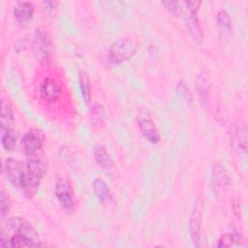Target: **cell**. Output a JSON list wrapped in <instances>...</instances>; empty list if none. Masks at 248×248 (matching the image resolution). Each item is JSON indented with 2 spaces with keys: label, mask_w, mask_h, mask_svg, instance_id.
Listing matches in <instances>:
<instances>
[{
  "label": "cell",
  "mask_w": 248,
  "mask_h": 248,
  "mask_svg": "<svg viewBox=\"0 0 248 248\" xmlns=\"http://www.w3.org/2000/svg\"><path fill=\"white\" fill-rule=\"evenodd\" d=\"M45 142V134L38 128L29 130L21 139V150L26 157L35 155L42 151Z\"/></svg>",
  "instance_id": "cell-9"
},
{
  "label": "cell",
  "mask_w": 248,
  "mask_h": 248,
  "mask_svg": "<svg viewBox=\"0 0 248 248\" xmlns=\"http://www.w3.org/2000/svg\"><path fill=\"white\" fill-rule=\"evenodd\" d=\"M231 141L233 148L246 153L247 150V127L245 123L236 125L231 133Z\"/></svg>",
  "instance_id": "cell-16"
},
{
  "label": "cell",
  "mask_w": 248,
  "mask_h": 248,
  "mask_svg": "<svg viewBox=\"0 0 248 248\" xmlns=\"http://www.w3.org/2000/svg\"><path fill=\"white\" fill-rule=\"evenodd\" d=\"M58 4L57 1H46L43 2V8L47 14H52L57 9Z\"/></svg>",
  "instance_id": "cell-27"
},
{
  "label": "cell",
  "mask_w": 248,
  "mask_h": 248,
  "mask_svg": "<svg viewBox=\"0 0 248 248\" xmlns=\"http://www.w3.org/2000/svg\"><path fill=\"white\" fill-rule=\"evenodd\" d=\"M202 203L199 198L194 204L193 211L189 219V234L193 243L197 246H201L202 238Z\"/></svg>",
  "instance_id": "cell-10"
},
{
  "label": "cell",
  "mask_w": 248,
  "mask_h": 248,
  "mask_svg": "<svg viewBox=\"0 0 248 248\" xmlns=\"http://www.w3.org/2000/svg\"><path fill=\"white\" fill-rule=\"evenodd\" d=\"M92 188L96 198L99 200L100 202L108 203L112 202L113 200L112 193L104 180L100 178H96L92 183Z\"/></svg>",
  "instance_id": "cell-18"
},
{
  "label": "cell",
  "mask_w": 248,
  "mask_h": 248,
  "mask_svg": "<svg viewBox=\"0 0 248 248\" xmlns=\"http://www.w3.org/2000/svg\"><path fill=\"white\" fill-rule=\"evenodd\" d=\"M196 91L199 97L201 106L206 109L210 103V92H211V84L208 78V76L204 72H201L197 75L195 79Z\"/></svg>",
  "instance_id": "cell-12"
},
{
  "label": "cell",
  "mask_w": 248,
  "mask_h": 248,
  "mask_svg": "<svg viewBox=\"0 0 248 248\" xmlns=\"http://www.w3.org/2000/svg\"><path fill=\"white\" fill-rule=\"evenodd\" d=\"M184 5L186 6V12L184 13V21L188 33L196 44L202 45L203 42V31L198 16V12L200 10L202 2L186 1Z\"/></svg>",
  "instance_id": "cell-4"
},
{
  "label": "cell",
  "mask_w": 248,
  "mask_h": 248,
  "mask_svg": "<svg viewBox=\"0 0 248 248\" xmlns=\"http://www.w3.org/2000/svg\"><path fill=\"white\" fill-rule=\"evenodd\" d=\"M78 84H79L80 93L84 103L89 104L91 101V91H92L91 82L87 73L81 70L78 72Z\"/></svg>",
  "instance_id": "cell-20"
},
{
  "label": "cell",
  "mask_w": 248,
  "mask_h": 248,
  "mask_svg": "<svg viewBox=\"0 0 248 248\" xmlns=\"http://www.w3.org/2000/svg\"><path fill=\"white\" fill-rule=\"evenodd\" d=\"M2 171L7 180L15 188L23 189L25 183V168L21 162L14 158H7L2 163Z\"/></svg>",
  "instance_id": "cell-7"
},
{
  "label": "cell",
  "mask_w": 248,
  "mask_h": 248,
  "mask_svg": "<svg viewBox=\"0 0 248 248\" xmlns=\"http://www.w3.org/2000/svg\"><path fill=\"white\" fill-rule=\"evenodd\" d=\"M175 89H176L177 95L183 100V102H185L187 105H190L192 103V101H193L192 93H191L190 89L188 88L187 84L182 79H180L177 82Z\"/></svg>",
  "instance_id": "cell-23"
},
{
  "label": "cell",
  "mask_w": 248,
  "mask_h": 248,
  "mask_svg": "<svg viewBox=\"0 0 248 248\" xmlns=\"http://www.w3.org/2000/svg\"><path fill=\"white\" fill-rule=\"evenodd\" d=\"M56 200L63 211L72 214L76 211L77 202L71 182L65 177H59L54 186Z\"/></svg>",
  "instance_id": "cell-5"
},
{
  "label": "cell",
  "mask_w": 248,
  "mask_h": 248,
  "mask_svg": "<svg viewBox=\"0 0 248 248\" xmlns=\"http://www.w3.org/2000/svg\"><path fill=\"white\" fill-rule=\"evenodd\" d=\"M47 164L43 151L26 157L25 165V183L22 189L24 196L28 199L33 198L46 173Z\"/></svg>",
  "instance_id": "cell-2"
},
{
  "label": "cell",
  "mask_w": 248,
  "mask_h": 248,
  "mask_svg": "<svg viewBox=\"0 0 248 248\" xmlns=\"http://www.w3.org/2000/svg\"><path fill=\"white\" fill-rule=\"evenodd\" d=\"M218 247H243L245 246L243 236L237 231V229L231 224L228 229V232L222 234L217 242Z\"/></svg>",
  "instance_id": "cell-15"
},
{
  "label": "cell",
  "mask_w": 248,
  "mask_h": 248,
  "mask_svg": "<svg viewBox=\"0 0 248 248\" xmlns=\"http://www.w3.org/2000/svg\"><path fill=\"white\" fill-rule=\"evenodd\" d=\"M89 116L92 124L96 126L104 125L107 121V112L101 104H94L89 111Z\"/></svg>",
  "instance_id": "cell-21"
},
{
  "label": "cell",
  "mask_w": 248,
  "mask_h": 248,
  "mask_svg": "<svg viewBox=\"0 0 248 248\" xmlns=\"http://www.w3.org/2000/svg\"><path fill=\"white\" fill-rule=\"evenodd\" d=\"M39 95L44 102L47 104H53L60 99L62 95V89L54 78L46 77L40 81Z\"/></svg>",
  "instance_id": "cell-11"
},
{
  "label": "cell",
  "mask_w": 248,
  "mask_h": 248,
  "mask_svg": "<svg viewBox=\"0 0 248 248\" xmlns=\"http://www.w3.org/2000/svg\"><path fill=\"white\" fill-rule=\"evenodd\" d=\"M161 4L166 8L169 14L173 16H179L183 13L184 8L179 1H163Z\"/></svg>",
  "instance_id": "cell-25"
},
{
  "label": "cell",
  "mask_w": 248,
  "mask_h": 248,
  "mask_svg": "<svg viewBox=\"0 0 248 248\" xmlns=\"http://www.w3.org/2000/svg\"><path fill=\"white\" fill-rule=\"evenodd\" d=\"M217 22L218 25L221 27L222 30L226 32H231L232 31V19L229 15V13L222 9L218 12L217 14Z\"/></svg>",
  "instance_id": "cell-24"
},
{
  "label": "cell",
  "mask_w": 248,
  "mask_h": 248,
  "mask_svg": "<svg viewBox=\"0 0 248 248\" xmlns=\"http://www.w3.org/2000/svg\"><path fill=\"white\" fill-rule=\"evenodd\" d=\"M93 156L97 165L101 169L107 171L112 170L114 166L113 160L104 145H96L93 150Z\"/></svg>",
  "instance_id": "cell-17"
},
{
  "label": "cell",
  "mask_w": 248,
  "mask_h": 248,
  "mask_svg": "<svg viewBox=\"0 0 248 248\" xmlns=\"http://www.w3.org/2000/svg\"><path fill=\"white\" fill-rule=\"evenodd\" d=\"M138 51V43L130 37H122L114 41L108 50L110 64L119 65L130 60Z\"/></svg>",
  "instance_id": "cell-3"
},
{
  "label": "cell",
  "mask_w": 248,
  "mask_h": 248,
  "mask_svg": "<svg viewBox=\"0 0 248 248\" xmlns=\"http://www.w3.org/2000/svg\"><path fill=\"white\" fill-rule=\"evenodd\" d=\"M231 178L228 170L219 163H215L211 168L210 188L217 197L223 196L230 188Z\"/></svg>",
  "instance_id": "cell-8"
},
{
  "label": "cell",
  "mask_w": 248,
  "mask_h": 248,
  "mask_svg": "<svg viewBox=\"0 0 248 248\" xmlns=\"http://www.w3.org/2000/svg\"><path fill=\"white\" fill-rule=\"evenodd\" d=\"M232 211L234 213V215L238 218H240V202L238 200L236 199H233L232 201Z\"/></svg>",
  "instance_id": "cell-28"
},
{
  "label": "cell",
  "mask_w": 248,
  "mask_h": 248,
  "mask_svg": "<svg viewBox=\"0 0 248 248\" xmlns=\"http://www.w3.org/2000/svg\"><path fill=\"white\" fill-rule=\"evenodd\" d=\"M17 137L13 128L1 131V144L7 151H12L16 145Z\"/></svg>",
  "instance_id": "cell-22"
},
{
  "label": "cell",
  "mask_w": 248,
  "mask_h": 248,
  "mask_svg": "<svg viewBox=\"0 0 248 248\" xmlns=\"http://www.w3.org/2000/svg\"><path fill=\"white\" fill-rule=\"evenodd\" d=\"M35 7L34 4L28 1L18 2L13 11V15L15 19L20 25L28 24L34 17Z\"/></svg>",
  "instance_id": "cell-14"
},
{
  "label": "cell",
  "mask_w": 248,
  "mask_h": 248,
  "mask_svg": "<svg viewBox=\"0 0 248 248\" xmlns=\"http://www.w3.org/2000/svg\"><path fill=\"white\" fill-rule=\"evenodd\" d=\"M10 206H11V202H10L9 196L4 190H1L0 191V214L2 218H4L9 213Z\"/></svg>",
  "instance_id": "cell-26"
},
{
  "label": "cell",
  "mask_w": 248,
  "mask_h": 248,
  "mask_svg": "<svg viewBox=\"0 0 248 248\" xmlns=\"http://www.w3.org/2000/svg\"><path fill=\"white\" fill-rule=\"evenodd\" d=\"M138 127L142 136L151 143H158L161 140V135L155 122L148 115H140L138 118Z\"/></svg>",
  "instance_id": "cell-13"
},
{
  "label": "cell",
  "mask_w": 248,
  "mask_h": 248,
  "mask_svg": "<svg viewBox=\"0 0 248 248\" xmlns=\"http://www.w3.org/2000/svg\"><path fill=\"white\" fill-rule=\"evenodd\" d=\"M15 116L11 104L7 99H1V131L13 128Z\"/></svg>",
  "instance_id": "cell-19"
},
{
  "label": "cell",
  "mask_w": 248,
  "mask_h": 248,
  "mask_svg": "<svg viewBox=\"0 0 248 248\" xmlns=\"http://www.w3.org/2000/svg\"><path fill=\"white\" fill-rule=\"evenodd\" d=\"M0 246L5 248L41 247L43 243L37 231L27 220L13 216L6 219L1 227Z\"/></svg>",
  "instance_id": "cell-1"
},
{
  "label": "cell",
  "mask_w": 248,
  "mask_h": 248,
  "mask_svg": "<svg viewBox=\"0 0 248 248\" xmlns=\"http://www.w3.org/2000/svg\"><path fill=\"white\" fill-rule=\"evenodd\" d=\"M31 46L35 57L39 61H46L51 56L52 41L45 27L41 26L35 30Z\"/></svg>",
  "instance_id": "cell-6"
}]
</instances>
